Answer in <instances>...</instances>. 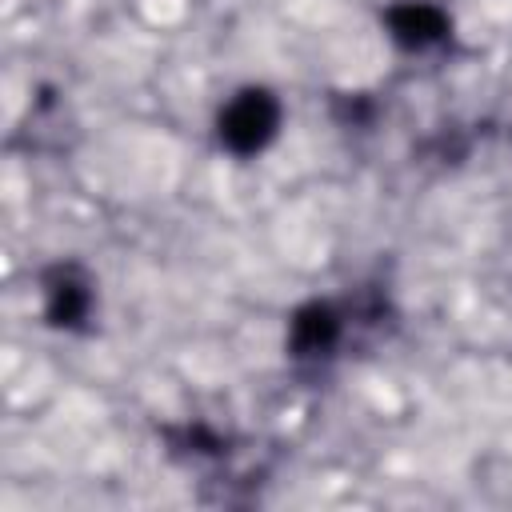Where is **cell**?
Segmentation results:
<instances>
[{
  "mask_svg": "<svg viewBox=\"0 0 512 512\" xmlns=\"http://www.w3.org/2000/svg\"><path fill=\"white\" fill-rule=\"evenodd\" d=\"M272 124H276L272 104L264 96H244L224 112V140L240 152H252L272 136Z\"/></svg>",
  "mask_w": 512,
  "mask_h": 512,
  "instance_id": "1",
  "label": "cell"
},
{
  "mask_svg": "<svg viewBox=\"0 0 512 512\" xmlns=\"http://www.w3.org/2000/svg\"><path fill=\"white\" fill-rule=\"evenodd\" d=\"M440 16L432 12V8H404L400 16H396V32L404 36V40H416V44H424V40H432V36H440Z\"/></svg>",
  "mask_w": 512,
  "mask_h": 512,
  "instance_id": "2",
  "label": "cell"
}]
</instances>
